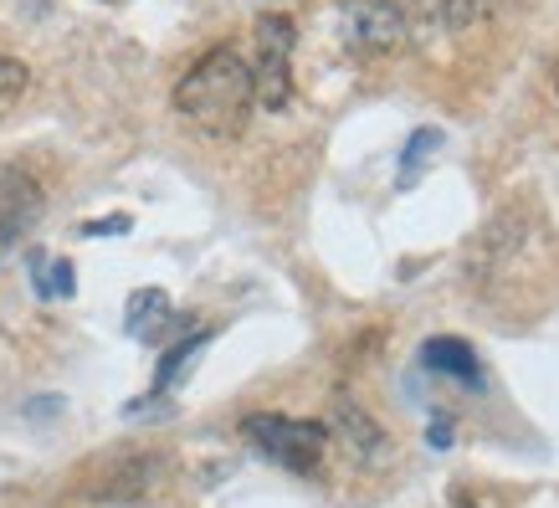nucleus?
I'll return each mask as SVG.
<instances>
[{"label": "nucleus", "instance_id": "f257e3e1", "mask_svg": "<svg viewBox=\"0 0 559 508\" xmlns=\"http://www.w3.org/2000/svg\"><path fill=\"white\" fill-rule=\"evenodd\" d=\"M559 241L549 226L534 216V205H503L498 216L483 226L477 247L467 252V283H473L488 304L513 308L528 293H544L555 277Z\"/></svg>", "mask_w": 559, "mask_h": 508}, {"label": "nucleus", "instance_id": "f03ea898", "mask_svg": "<svg viewBox=\"0 0 559 508\" xmlns=\"http://www.w3.org/2000/svg\"><path fill=\"white\" fill-rule=\"evenodd\" d=\"M175 108L205 139H237L257 108L247 57L237 47H211L205 57H195V68L175 83Z\"/></svg>", "mask_w": 559, "mask_h": 508}, {"label": "nucleus", "instance_id": "7ed1b4c3", "mask_svg": "<svg viewBox=\"0 0 559 508\" xmlns=\"http://www.w3.org/2000/svg\"><path fill=\"white\" fill-rule=\"evenodd\" d=\"M241 437L257 458H267L272 468H283L293 477H313L329 458V426L308 422V416H283V411H257L241 422Z\"/></svg>", "mask_w": 559, "mask_h": 508}, {"label": "nucleus", "instance_id": "20e7f679", "mask_svg": "<svg viewBox=\"0 0 559 508\" xmlns=\"http://www.w3.org/2000/svg\"><path fill=\"white\" fill-rule=\"evenodd\" d=\"M293 47H298V26L288 16H262L257 21V68L252 93L267 114H283L293 103Z\"/></svg>", "mask_w": 559, "mask_h": 508}, {"label": "nucleus", "instance_id": "39448f33", "mask_svg": "<svg viewBox=\"0 0 559 508\" xmlns=\"http://www.w3.org/2000/svg\"><path fill=\"white\" fill-rule=\"evenodd\" d=\"M165 473H170V458H165V452H154V447H129V452L103 458L83 488H87V498H98V504H134V498L159 488Z\"/></svg>", "mask_w": 559, "mask_h": 508}, {"label": "nucleus", "instance_id": "423d86ee", "mask_svg": "<svg viewBox=\"0 0 559 508\" xmlns=\"http://www.w3.org/2000/svg\"><path fill=\"white\" fill-rule=\"evenodd\" d=\"M344 42L359 57H390L406 47V16L401 0H340Z\"/></svg>", "mask_w": 559, "mask_h": 508}, {"label": "nucleus", "instance_id": "0eeeda50", "mask_svg": "<svg viewBox=\"0 0 559 508\" xmlns=\"http://www.w3.org/2000/svg\"><path fill=\"white\" fill-rule=\"evenodd\" d=\"M41 211H47V196L36 186V175L16 165L0 169V247H16L21 237H32Z\"/></svg>", "mask_w": 559, "mask_h": 508}, {"label": "nucleus", "instance_id": "6e6552de", "mask_svg": "<svg viewBox=\"0 0 559 508\" xmlns=\"http://www.w3.org/2000/svg\"><path fill=\"white\" fill-rule=\"evenodd\" d=\"M323 426H329V441H340L359 468H374V462L390 458V437L380 432V422L359 401H349V395H334V422Z\"/></svg>", "mask_w": 559, "mask_h": 508}, {"label": "nucleus", "instance_id": "1a4fd4ad", "mask_svg": "<svg viewBox=\"0 0 559 508\" xmlns=\"http://www.w3.org/2000/svg\"><path fill=\"white\" fill-rule=\"evenodd\" d=\"M492 11V0H401L406 16V42L431 32H467Z\"/></svg>", "mask_w": 559, "mask_h": 508}, {"label": "nucleus", "instance_id": "9d476101", "mask_svg": "<svg viewBox=\"0 0 559 508\" xmlns=\"http://www.w3.org/2000/svg\"><path fill=\"white\" fill-rule=\"evenodd\" d=\"M421 365L431 375H447V380H457V386H483V359H477V350L467 344V339H426L421 344Z\"/></svg>", "mask_w": 559, "mask_h": 508}, {"label": "nucleus", "instance_id": "9b49d317", "mask_svg": "<svg viewBox=\"0 0 559 508\" xmlns=\"http://www.w3.org/2000/svg\"><path fill=\"white\" fill-rule=\"evenodd\" d=\"M129 334L134 339H144V344H154V339L165 334L175 323V304H170V293L165 288H139V293H129Z\"/></svg>", "mask_w": 559, "mask_h": 508}, {"label": "nucleus", "instance_id": "f8f14e48", "mask_svg": "<svg viewBox=\"0 0 559 508\" xmlns=\"http://www.w3.org/2000/svg\"><path fill=\"white\" fill-rule=\"evenodd\" d=\"M205 344H211V334H190V339H180V344H170V350H165V359H159V375H154V395H165V390H170L175 380L190 370V359L201 355Z\"/></svg>", "mask_w": 559, "mask_h": 508}, {"label": "nucleus", "instance_id": "ddd939ff", "mask_svg": "<svg viewBox=\"0 0 559 508\" xmlns=\"http://www.w3.org/2000/svg\"><path fill=\"white\" fill-rule=\"evenodd\" d=\"M32 277H36V293H41V298H72V288H78L68 257H51L47 262L41 252H32Z\"/></svg>", "mask_w": 559, "mask_h": 508}, {"label": "nucleus", "instance_id": "4468645a", "mask_svg": "<svg viewBox=\"0 0 559 508\" xmlns=\"http://www.w3.org/2000/svg\"><path fill=\"white\" fill-rule=\"evenodd\" d=\"M447 508H513L503 488H488V483H473V477H457L452 493H447Z\"/></svg>", "mask_w": 559, "mask_h": 508}, {"label": "nucleus", "instance_id": "2eb2a0df", "mask_svg": "<svg viewBox=\"0 0 559 508\" xmlns=\"http://www.w3.org/2000/svg\"><path fill=\"white\" fill-rule=\"evenodd\" d=\"M437 150H441V134H437V129H416V134L406 139V160H401V190L416 186L421 165H426V160H431Z\"/></svg>", "mask_w": 559, "mask_h": 508}, {"label": "nucleus", "instance_id": "dca6fc26", "mask_svg": "<svg viewBox=\"0 0 559 508\" xmlns=\"http://www.w3.org/2000/svg\"><path fill=\"white\" fill-rule=\"evenodd\" d=\"M26 83H32L26 62H16V57H0V108H11V103L26 93Z\"/></svg>", "mask_w": 559, "mask_h": 508}, {"label": "nucleus", "instance_id": "f3484780", "mask_svg": "<svg viewBox=\"0 0 559 508\" xmlns=\"http://www.w3.org/2000/svg\"><path fill=\"white\" fill-rule=\"evenodd\" d=\"M134 221L129 216H103V221H83V237H123Z\"/></svg>", "mask_w": 559, "mask_h": 508}, {"label": "nucleus", "instance_id": "a211bd4d", "mask_svg": "<svg viewBox=\"0 0 559 508\" xmlns=\"http://www.w3.org/2000/svg\"><path fill=\"white\" fill-rule=\"evenodd\" d=\"M426 441L431 447H452V416H437V422L426 426Z\"/></svg>", "mask_w": 559, "mask_h": 508}]
</instances>
